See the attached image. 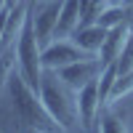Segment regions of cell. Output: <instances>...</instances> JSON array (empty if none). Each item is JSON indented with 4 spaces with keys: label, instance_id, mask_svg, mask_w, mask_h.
<instances>
[{
    "label": "cell",
    "instance_id": "obj_1",
    "mask_svg": "<svg viewBox=\"0 0 133 133\" xmlns=\"http://www.w3.org/2000/svg\"><path fill=\"white\" fill-rule=\"evenodd\" d=\"M5 96H8V101H11V107H14V112H16V117H19L24 130L35 128V130H43V133H51V130L59 128L56 120L43 107L40 93L24 80L21 72H11L8 85H5Z\"/></svg>",
    "mask_w": 133,
    "mask_h": 133
},
{
    "label": "cell",
    "instance_id": "obj_2",
    "mask_svg": "<svg viewBox=\"0 0 133 133\" xmlns=\"http://www.w3.org/2000/svg\"><path fill=\"white\" fill-rule=\"evenodd\" d=\"M40 98L43 107L48 109V115L56 120V125L61 130H69L80 123V112H77V91H72L61 77L48 69L43 72V83H40Z\"/></svg>",
    "mask_w": 133,
    "mask_h": 133
},
{
    "label": "cell",
    "instance_id": "obj_3",
    "mask_svg": "<svg viewBox=\"0 0 133 133\" xmlns=\"http://www.w3.org/2000/svg\"><path fill=\"white\" fill-rule=\"evenodd\" d=\"M16 61H19V72L24 75V80L35 88L40 93V83H43V72H45V66H43V48L37 43V35H35V19H32V11L24 21V27H21V35L16 40Z\"/></svg>",
    "mask_w": 133,
    "mask_h": 133
},
{
    "label": "cell",
    "instance_id": "obj_4",
    "mask_svg": "<svg viewBox=\"0 0 133 133\" xmlns=\"http://www.w3.org/2000/svg\"><path fill=\"white\" fill-rule=\"evenodd\" d=\"M101 69H104V66H101L98 59H80V61H75V64H69V66L56 69V75L72 88V91H80V88H85L88 83L98 80Z\"/></svg>",
    "mask_w": 133,
    "mask_h": 133
},
{
    "label": "cell",
    "instance_id": "obj_5",
    "mask_svg": "<svg viewBox=\"0 0 133 133\" xmlns=\"http://www.w3.org/2000/svg\"><path fill=\"white\" fill-rule=\"evenodd\" d=\"M85 59V51L77 48L72 40H53L51 45L43 48V66L45 69H61V66H69L75 61Z\"/></svg>",
    "mask_w": 133,
    "mask_h": 133
},
{
    "label": "cell",
    "instance_id": "obj_6",
    "mask_svg": "<svg viewBox=\"0 0 133 133\" xmlns=\"http://www.w3.org/2000/svg\"><path fill=\"white\" fill-rule=\"evenodd\" d=\"M77 112H80V123H83L85 133L98 123V117H101V112H104L101 98H98V80L88 83L85 88L77 91Z\"/></svg>",
    "mask_w": 133,
    "mask_h": 133
},
{
    "label": "cell",
    "instance_id": "obj_7",
    "mask_svg": "<svg viewBox=\"0 0 133 133\" xmlns=\"http://www.w3.org/2000/svg\"><path fill=\"white\" fill-rule=\"evenodd\" d=\"M59 14H61V3H48L43 5L40 11L32 8V19H35V35H37V43L40 48H45L53 43L56 37V27H59Z\"/></svg>",
    "mask_w": 133,
    "mask_h": 133
},
{
    "label": "cell",
    "instance_id": "obj_8",
    "mask_svg": "<svg viewBox=\"0 0 133 133\" xmlns=\"http://www.w3.org/2000/svg\"><path fill=\"white\" fill-rule=\"evenodd\" d=\"M130 32H133V21H125V24H117L112 29H107V40H104L101 51H98V61H101V66H109V64H115L120 59V51L125 48Z\"/></svg>",
    "mask_w": 133,
    "mask_h": 133
},
{
    "label": "cell",
    "instance_id": "obj_9",
    "mask_svg": "<svg viewBox=\"0 0 133 133\" xmlns=\"http://www.w3.org/2000/svg\"><path fill=\"white\" fill-rule=\"evenodd\" d=\"M77 48H83L85 53H98L107 40V29L98 27V24H85V27H77L69 37Z\"/></svg>",
    "mask_w": 133,
    "mask_h": 133
},
{
    "label": "cell",
    "instance_id": "obj_10",
    "mask_svg": "<svg viewBox=\"0 0 133 133\" xmlns=\"http://www.w3.org/2000/svg\"><path fill=\"white\" fill-rule=\"evenodd\" d=\"M80 27V0H64L61 3V14H59V27H56V37H72V32Z\"/></svg>",
    "mask_w": 133,
    "mask_h": 133
},
{
    "label": "cell",
    "instance_id": "obj_11",
    "mask_svg": "<svg viewBox=\"0 0 133 133\" xmlns=\"http://www.w3.org/2000/svg\"><path fill=\"white\" fill-rule=\"evenodd\" d=\"M130 14H133V5H109L101 16H98V21L96 24L98 27H104V29H112V27H117V24H125V21H133L130 19Z\"/></svg>",
    "mask_w": 133,
    "mask_h": 133
},
{
    "label": "cell",
    "instance_id": "obj_12",
    "mask_svg": "<svg viewBox=\"0 0 133 133\" xmlns=\"http://www.w3.org/2000/svg\"><path fill=\"white\" fill-rule=\"evenodd\" d=\"M115 80H117V66H115V64L104 66L101 75H98V98H101V107H104V109L109 107V96H112Z\"/></svg>",
    "mask_w": 133,
    "mask_h": 133
},
{
    "label": "cell",
    "instance_id": "obj_13",
    "mask_svg": "<svg viewBox=\"0 0 133 133\" xmlns=\"http://www.w3.org/2000/svg\"><path fill=\"white\" fill-rule=\"evenodd\" d=\"M98 128H101V133H128L125 120L120 117L117 112H112V109H104V112H101V117H98Z\"/></svg>",
    "mask_w": 133,
    "mask_h": 133
},
{
    "label": "cell",
    "instance_id": "obj_14",
    "mask_svg": "<svg viewBox=\"0 0 133 133\" xmlns=\"http://www.w3.org/2000/svg\"><path fill=\"white\" fill-rule=\"evenodd\" d=\"M130 91H133V69L125 72V75H117L115 88H112V96H109V104H115V101H120V98H125Z\"/></svg>",
    "mask_w": 133,
    "mask_h": 133
},
{
    "label": "cell",
    "instance_id": "obj_15",
    "mask_svg": "<svg viewBox=\"0 0 133 133\" xmlns=\"http://www.w3.org/2000/svg\"><path fill=\"white\" fill-rule=\"evenodd\" d=\"M115 66H117V75H125V72L133 69V32L128 35V43H125V48L120 51V59L115 61Z\"/></svg>",
    "mask_w": 133,
    "mask_h": 133
},
{
    "label": "cell",
    "instance_id": "obj_16",
    "mask_svg": "<svg viewBox=\"0 0 133 133\" xmlns=\"http://www.w3.org/2000/svg\"><path fill=\"white\" fill-rule=\"evenodd\" d=\"M16 56V48L14 51H3V53H0V96H3L5 93V85H8V77H11V72H14V69H11V59H14Z\"/></svg>",
    "mask_w": 133,
    "mask_h": 133
},
{
    "label": "cell",
    "instance_id": "obj_17",
    "mask_svg": "<svg viewBox=\"0 0 133 133\" xmlns=\"http://www.w3.org/2000/svg\"><path fill=\"white\" fill-rule=\"evenodd\" d=\"M88 133H101V128H98V123H96V125H93L91 130H88Z\"/></svg>",
    "mask_w": 133,
    "mask_h": 133
},
{
    "label": "cell",
    "instance_id": "obj_18",
    "mask_svg": "<svg viewBox=\"0 0 133 133\" xmlns=\"http://www.w3.org/2000/svg\"><path fill=\"white\" fill-rule=\"evenodd\" d=\"M109 3H112V5H123L125 0H109Z\"/></svg>",
    "mask_w": 133,
    "mask_h": 133
},
{
    "label": "cell",
    "instance_id": "obj_19",
    "mask_svg": "<svg viewBox=\"0 0 133 133\" xmlns=\"http://www.w3.org/2000/svg\"><path fill=\"white\" fill-rule=\"evenodd\" d=\"M27 133H43V130H35V128H32V130H27Z\"/></svg>",
    "mask_w": 133,
    "mask_h": 133
},
{
    "label": "cell",
    "instance_id": "obj_20",
    "mask_svg": "<svg viewBox=\"0 0 133 133\" xmlns=\"http://www.w3.org/2000/svg\"><path fill=\"white\" fill-rule=\"evenodd\" d=\"M125 5H133V0H125Z\"/></svg>",
    "mask_w": 133,
    "mask_h": 133
},
{
    "label": "cell",
    "instance_id": "obj_21",
    "mask_svg": "<svg viewBox=\"0 0 133 133\" xmlns=\"http://www.w3.org/2000/svg\"><path fill=\"white\" fill-rule=\"evenodd\" d=\"M3 5H5V3H3V0H0V8H3Z\"/></svg>",
    "mask_w": 133,
    "mask_h": 133
}]
</instances>
